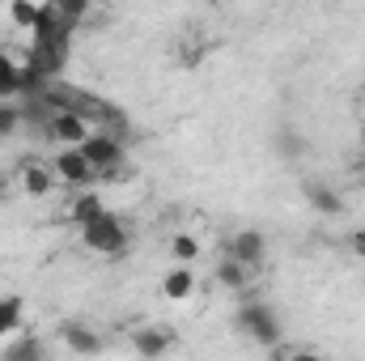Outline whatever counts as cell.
<instances>
[{"mask_svg": "<svg viewBox=\"0 0 365 361\" xmlns=\"http://www.w3.org/2000/svg\"><path fill=\"white\" fill-rule=\"evenodd\" d=\"M81 247L93 251V255H102V260H119V255H128L132 234H128L123 217H115V213L106 208V213H98L93 221L81 225Z\"/></svg>", "mask_w": 365, "mask_h": 361, "instance_id": "6da1fadb", "label": "cell"}, {"mask_svg": "<svg viewBox=\"0 0 365 361\" xmlns=\"http://www.w3.org/2000/svg\"><path fill=\"white\" fill-rule=\"evenodd\" d=\"M238 332H242V336H251L255 345L272 349L276 340L284 336L280 310H276L272 302H264V298H251V293H242V306H238Z\"/></svg>", "mask_w": 365, "mask_h": 361, "instance_id": "7a4b0ae2", "label": "cell"}, {"mask_svg": "<svg viewBox=\"0 0 365 361\" xmlns=\"http://www.w3.org/2000/svg\"><path fill=\"white\" fill-rule=\"evenodd\" d=\"M51 171H56V179H60V187H90L93 179H98V171H93V162L81 153V145H60L51 158Z\"/></svg>", "mask_w": 365, "mask_h": 361, "instance_id": "3957f363", "label": "cell"}, {"mask_svg": "<svg viewBox=\"0 0 365 361\" xmlns=\"http://www.w3.org/2000/svg\"><path fill=\"white\" fill-rule=\"evenodd\" d=\"M13 187H17L26 200H47V195L60 187V179H56L51 162H43V158H21L17 171H13Z\"/></svg>", "mask_w": 365, "mask_h": 361, "instance_id": "277c9868", "label": "cell"}, {"mask_svg": "<svg viewBox=\"0 0 365 361\" xmlns=\"http://www.w3.org/2000/svg\"><path fill=\"white\" fill-rule=\"evenodd\" d=\"M81 153L93 162V171L98 175H115L119 166H123V158H128V149H123V141L115 136V132H106V128H98L90 141L81 145Z\"/></svg>", "mask_w": 365, "mask_h": 361, "instance_id": "5b68a950", "label": "cell"}, {"mask_svg": "<svg viewBox=\"0 0 365 361\" xmlns=\"http://www.w3.org/2000/svg\"><path fill=\"white\" fill-rule=\"evenodd\" d=\"M93 132V119H86L81 111H73V106H64V111H56L51 115V141L56 145H86Z\"/></svg>", "mask_w": 365, "mask_h": 361, "instance_id": "8992f818", "label": "cell"}, {"mask_svg": "<svg viewBox=\"0 0 365 361\" xmlns=\"http://www.w3.org/2000/svg\"><path fill=\"white\" fill-rule=\"evenodd\" d=\"M225 255L264 268V260H268V234H264V230H251V225H247V230H234L230 243H225Z\"/></svg>", "mask_w": 365, "mask_h": 361, "instance_id": "52a82bcc", "label": "cell"}, {"mask_svg": "<svg viewBox=\"0 0 365 361\" xmlns=\"http://www.w3.org/2000/svg\"><path fill=\"white\" fill-rule=\"evenodd\" d=\"M255 272H259L255 264L225 255V260H217V272H212V280H217L221 289H230V293H247V289L255 285Z\"/></svg>", "mask_w": 365, "mask_h": 361, "instance_id": "ba28073f", "label": "cell"}, {"mask_svg": "<svg viewBox=\"0 0 365 361\" xmlns=\"http://www.w3.org/2000/svg\"><path fill=\"white\" fill-rule=\"evenodd\" d=\"M302 195H306V204H310L319 217H344V195H340L331 183H306Z\"/></svg>", "mask_w": 365, "mask_h": 361, "instance_id": "9c48e42d", "label": "cell"}, {"mask_svg": "<svg viewBox=\"0 0 365 361\" xmlns=\"http://www.w3.org/2000/svg\"><path fill=\"white\" fill-rule=\"evenodd\" d=\"M170 349H175V336L166 327H136L132 332V353H140V357H162Z\"/></svg>", "mask_w": 365, "mask_h": 361, "instance_id": "30bf717a", "label": "cell"}, {"mask_svg": "<svg viewBox=\"0 0 365 361\" xmlns=\"http://www.w3.org/2000/svg\"><path fill=\"white\" fill-rule=\"evenodd\" d=\"M162 298L166 302H191L195 298V272H191V264H175L162 276Z\"/></svg>", "mask_w": 365, "mask_h": 361, "instance_id": "8fae6325", "label": "cell"}, {"mask_svg": "<svg viewBox=\"0 0 365 361\" xmlns=\"http://www.w3.org/2000/svg\"><path fill=\"white\" fill-rule=\"evenodd\" d=\"M26 81H30L26 60L4 51V56H0V98H17V93L26 90Z\"/></svg>", "mask_w": 365, "mask_h": 361, "instance_id": "7c38bea8", "label": "cell"}, {"mask_svg": "<svg viewBox=\"0 0 365 361\" xmlns=\"http://www.w3.org/2000/svg\"><path fill=\"white\" fill-rule=\"evenodd\" d=\"M60 336H64V345H68L73 353H86V357L102 353V336H98L93 327H86V323H64Z\"/></svg>", "mask_w": 365, "mask_h": 361, "instance_id": "4fadbf2b", "label": "cell"}, {"mask_svg": "<svg viewBox=\"0 0 365 361\" xmlns=\"http://www.w3.org/2000/svg\"><path fill=\"white\" fill-rule=\"evenodd\" d=\"M21 319H26V302L17 293H4L0 298V340L4 336H17L21 332Z\"/></svg>", "mask_w": 365, "mask_h": 361, "instance_id": "5bb4252c", "label": "cell"}, {"mask_svg": "<svg viewBox=\"0 0 365 361\" xmlns=\"http://www.w3.org/2000/svg\"><path fill=\"white\" fill-rule=\"evenodd\" d=\"M98 213H106L102 195H98V191H81V187H77V195H73V204H68L73 225H86V221H93V217H98Z\"/></svg>", "mask_w": 365, "mask_h": 361, "instance_id": "9a60e30c", "label": "cell"}, {"mask_svg": "<svg viewBox=\"0 0 365 361\" xmlns=\"http://www.w3.org/2000/svg\"><path fill=\"white\" fill-rule=\"evenodd\" d=\"M38 17H43V4H34V0H9V21L17 30H38Z\"/></svg>", "mask_w": 365, "mask_h": 361, "instance_id": "2e32d148", "label": "cell"}, {"mask_svg": "<svg viewBox=\"0 0 365 361\" xmlns=\"http://www.w3.org/2000/svg\"><path fill=\"white\" fill-rule=\"evenodd\" d=\"M21 123H26V111H21L13 98H0V141L17 136V132H21Z\"/></svg>", "mask_w": 365, "mask_h": 361, "instance_id": "e0dca14e", "label": "cell"}, {"mask_svg": "<svg viewBox=\"0 0 365 361\" xmlns=\"http://www.w3.org/2000/svg\"><path fill=\"white\" fill-rule=\"evenodd\" d=\"M200 251H204L200 238L187 234V230H179V234L170 238V260H175V264H191V260H200Z\"/></svg>", "mask_w": 365, "mask_h": 361, "instance_id": "ac0fdd59", "label": "cell"}, {"mask_svg": "<svg viewBox=\"0 0 365 361\" xmlns=\"http://www.w3.org/2000/svg\"><path fill=\"white\" fill-rule=\"evenodd\" d=\"M51 4H56V13H60L64 21H81L93 9V0H51Z\"/></svg>", "mask_w": 365, "mask_h": 361, "instance_id": "d6986e66", "label": "cell"}, {"mask_svg": "<svg viewBox=\"0 0 365 361\" xmlns=\"http://www.w3.org/2000/svg\"><path fill=\"white\" fill-rule=\"evenodd\" d=\"M9 357L17 361V357H38V345L34 340H9V349H4Z\"/></svg>", "mask_w": 365, "mask_h": 361, "instance_id": "ffe728a7", "label": "cell"}, {"mask_svg": "<svg viewBox=\"0 0 365 361\" xmlns=\"http://www.w3.org/2000/svg\"><path fill=\"white\" fill-rule=\"evenodd\" d=\"M9 191H13V179H9V175H4V171H0V204H4V200H9Z\"/></svg>", "mask_w": 365, "mask_h": 361, "instance_id": "44dd1931", "label": "cell"}, {"mask_svg": "<svg viewBox=\"0 0 365 361\" xmlns=\"http://www.w3.org/2000/svg\"><path fill=\"white\" fill-rule=\"evenodd\" d=\"M353 179H357V183H365V153L357 158V162H353Z\"/></svg>", "mask_w": 365, "mask_h": 361, "instance_id": "7402d4cb", "label": "cell"}, {"mask_svg": "<svg viewBox=\"0 0 365 361\" xmlns=\"http://www.w3.org/2000/svg\"><path fill=\"white\" fill-rule=\"evenodd\" d=\"M353 251L365 260V234H353Z\"/></svg>", "mask_w": 365, "mask_h": 361, "instance_id": "603a6c76", "label": "cell"}, {"mask_svg": "<svg viewBox=\"0 0 365 361\" xmlns=\"http://www.w3.org/2000/svg\"><path fill=\"white\" fill-rule=\"evenodd\" d=\"M357 106H361V115H365V86L357 90Z\"/></svg>", "mask_w": 365, "mask_h": 361, "instance_id": "cb8c5ba5", "label": "cell"}, {"mask_svg": "<svg viewBox=\"0 0 365 361\" xmlns=\"http://www.w3.org/2000/svg\"><path fill=\"white\" fill-rule=\"evenodd\" d=\"M361 153H365V128H361Z\"/></svg>", "mask_w": 365, "mask_h": 361, "instance_id": "d4e9b609", "label": "cell"}]
</instances>
